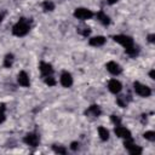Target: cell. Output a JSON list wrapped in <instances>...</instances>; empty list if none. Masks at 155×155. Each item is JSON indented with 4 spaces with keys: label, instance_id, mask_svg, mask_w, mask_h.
I'll list each match as a JSON object with an SVG mask.
<instances>
[{
    "label": "cell",
    "instance_id": "cell-1",
    "mask_svg": "<svg viewBox=\"0 0 155 155\" xmlns=\"http://www.w3.org/2000/svg\"><path fill=\"white\" fill-rule=\"evenodd\" d=\"M30 31V22L27 18H19V21L12 27V34L15 36L22 38Z\"/></svg>",
    "mask_w": 155,
    "mask_h": 155
},
{
    "label": "cell",
    "instance_id": "cell-2",
    "mask_svg": "<svg viewBox=\"0 0 155 155\" xmlns=\"http://www.w3.org/2000/svg\"><path fill=\"white\" fill-rule=\"evenodd\" d=\"M73 15H74L75 18L80 19V21H87V19H91L94 16V13L87 7H76L74 10Z\"/></svg>",
    "mask_w": 155,
    "mask_h": 155
},
{
    "label": "cell",
    "instance_id": "cell-3",
    "mask_svg": "<svg viewBox=\"0 0 155 155\" xmlns=\"http://www.w3.org/2000/svg\"><path fill=\"white\" fill-rule=\"evenodd\" d=\"M113 40L117 44H120L124 48H127V47H131L132 45H134V41L132 39V36H128V35H125V34H117V35H114L113 36Z\"/></svg>",
    "mask_w": 155,
    "mask_h": 155
},
{
    "label": "cell",
    "instance_id": "cell-4",
    "mask_svg": "<svg viewBox=\"0 0 155 155\" xmlns=\"http://www.w3.org/2000/svg\"><path fill=\"white\" fill-rule=\"evenodd\" d=\"M124 147H125V149H126L131 155H140V154L143 153V149H142L139 145H137V144L133 142L132 138L125 139Z\"/></svg>",
    "mask_w": 155,
    "mask_h": 155
},
{
    "label": "cell",
    "instance_id": "cell-5",
    "mask_svg": "<svg viewBox=\"0 0 155 155\" xmlns=\"http://www.w3.org/2000/svg\"><path fill=\"white\" fill-rule=\"evenodd\" d=\"M133 90H134V92H136L138 96L144 97V98H147V97H149V96L151 94L150 87H148V86L144 85V84H140L139 81H134V82H133Z\"/></svg>",
    "mask_w": 155,
    "mask_h": 155
},
{
    "label": "cell",
    "instance_id": "cell-6",
    "mask_svg": "<svg viewBox=\"0 0 155 155\" xmlns=\"http://www.w3.org/2000/svg\"><path fill=\"white\" fill-rule=\"evenodd\" d=\"M23 142L29 147H38L40 143V136L36 132H29L24 136Z\"/></svg>",
    "mask_w": 155,
    "mask_h": 155
},
{
    "label": "cell",
    "instance_id": "cell-7",
    "mask_svg": "<svg viewBox=\"0 0 155 155\" xmlns=\"http://www.w3.org/2000/svg\"><path fill=\"white\" fill-rule=\"evenodd\" d=\"M114 132H115V134H116L117 137H120V138H122V139L132 138V133H131V131H130L128 128L121 126V124H120V125H116Z\"/></svg>",
    "mask_w": 155,
    "mask_h": 155
},
{
    "label": "cell",
    "instance_id": "cell-8",
    "mask_svg": "<svg viewBox=\"0 0 155 155\" xmlns=\"http://www.w3.org/2000/svg\"><path fill=\"white\" fill-rule=\"evenodd\" d=\"M105 68H107V70H108L111 75H120V74L122 73V68H121V65H120L119 63L114 62V61L108 62V63L105 64Z\"/></svg>",
    "mask_w": 155,
    "mask_h": 155
},
{
    "label": "cell",
    "instance_id": "cell-9",
    "mask_svg": "<svg viewBox=\"0 0 155 155\" xmlns=\"http://www.w3.org/2000/svg\"><path fill=\"white\" fill-rule=\"evenodd\" d=\"M59 82H61V85H62L63 87H65V88L71 87V85H73V82H74L71 74H70L69 71H63V73L61 74V78H59Z\"/></svg>",
    "mask_w": 155,
    "mask_h": 155
},
{
    "label": "cell",
    "instance_id": "cell-10",
    "mask_svg": "<svg viewBox=\"0 0 155 155\" xmlns=\"http://www.w3.org/2000/svg\"><path fill=\"white\" fill-rule=\"evenodd\" d=\"M108 90H109L111 93H114V94H119V93L121 92V90H122V85H121V82H120L119 80L111 79V80H109V82H108Z\"/></svg>",
    "mask_w": 155,
    "mask_h": 155
},
{
    "label": "cell",
    "instance_id": "cell-11",
    "mask_svg": "<svg viewBox=\"0 0 155 155\" xmlns=\"http://www.w3.org/2000/svg\"><path fill=\"white\" fill-rule=\"evenodd\" d=\"M39 69H40V73H41V76L42 78L48 76V75H53V68L47 62H40Z\"/></svg>",
    "mask_w": 155,
    "mask_h": 155
},
{
    "label": "cell",
    "instance_id": "cell-12",
    "mask_svg": "<svg viewBox=\"0 0 155 155\" xmlns=\"http://www.w3.org/2000/svg\"><path fill=\"white\" fill-rule=\"evenodd\" d=\"M17 81L18 84L22 86V87H29L30 86V79H29V75L27 74V71L22 70L18 73L17 75Z\"/></svg>",
    "mask_w": 155,
    "mask_h": 155
},
{
    "label": "cell",
    "instance_id": "cell-13",
    "mask_svg": "<svg viewBox=\"0 0 155 155\" xmlns=\"http://www.w3.org/2000/svg\"><path fill=\"white\" fill-rule=\"evenodd\" d=\"M101 114H102V110H101L99 105H97V104L90 105L85 110V115L88 117H98V116H101Z\"/></svg>",
    "mask_w": 155,
    "mask_h": 155
},
{
    "label": "cell",
    "instance_id": "cell-14",
    "mask_svg": "<svg viewBox=\"0 0 155 155\" xmlns=\"http://www.w3.org/2000/svg\"><path fill=\"white\" fill-rule=\"evenodd\" d=\"M105 41H107V39H105L104 36H102V35H97V36H92V38H90L88 44H90L91 46H93V47H101V46H103V45L105 44Z\"/></svg>",
    "mask_w": 155,
    "mask_h": 155
},
{
    "label": "cell",
    "instance_id": "cell-15",
    "mask_svg": "<svg viewBox=\"0 0 155 155\" xmlns=\"http://www.w3.org/2000/svg\"><path fill=\"white\" fill-rule=\"evenodd\" d=\"M96 16H97V19L103 24V25H109L110 24V17L104 12V11H98L97 13H96Z\"/></svg>",
    "mask_w": 155,
    "mask_h": 155
},
{
    "label": "cell",
    "instance_id": "cell-16",
    "mask_svg": "<svg viewBox=\"0 0 155 155\" xmlns=\"http://www.w3.org/2000/svg\"><path fill=\"white\" fill-rule=\"evenodd\" d=\"M98 136H99L101 140H103V142H107V140L109 139V131H108L105 127H103V126H99V127H98Z\"/></svg>",
    "mask_w": 155,
    "mask_h": 155
},
{
    "label": "cell",
    "instance_id": "cell-17",
    "mask_svg": "<svg viewBox=\"0 0 155 155\" xmlns=\"http://www.w3.org/2000/svg\"><path fill=\"white\" fill-rule=\"evenodd\" d=\"M128 102H130V96H125V94H121V96H119V97L116 98V103H117V104H119L121 108H125V107H127Z\"/></svg>",
    "mask_w": 155,
    "mask_h": 155
},
{
    "label": "cell",
    "instance_id": "cell-18",
    "mask_svg": "<svg viewBox=\"0 0 155 155\" xmlns=\"http://www.w3.org/2000/svg\"><path fill=\"white\" fill-rule=\"evenodd\" d=\"M13 62H15V56L12 53H7L4 58V67L5 68H11L13 65Z\"/></svg>",
    "mask_w": 155,
    "mask_h": 155
},
{
    "label": "cell",
    "instance_id": "cell-19",
    "mask_svg": "<svg viewBox=\"0 0 155 155\" xmlns=\"http://www.w3.org/2000/svg\"><path fill=\"white\" fill-rule=\"evenodd\" d=\"M125 52H126L128 56H131V57H136V56H138V54H139V48H138V46L132 45L131 47L125 48Z\"/></svg>",
    "mask_w": 155,
    "mask_h": 155
},
{
    "label": "cell",
    "instance_id": "cell-20",
    "mask_svg": "<svg viewBox=\"0 0 155 155\" xmlns=\"http://www.w3.org/2000/svg\"><path fill=\"white\" fill-rule=\"evenodd\" d=\"M42 10L45 12H51L54 10V4L51 1V0H45L42 2Z\"/></svg>",
    "mask_w": 155,
    "mask_h": 155
},
{
    "label": "cell",
    "instance_id": "cell-21",
    "mask_svg": "<svg viewBox=\"0 0 155 155\" xmlns=\"http://www.w3.org/2000/svg\"><path fill=\"white\" fill-rule=\"evenodd\" d=\"M44 79V82L46 84V85H48V86H54L57 82H56V79L53 78V75H48V76H45V78H42Z\"/></svg>",
    "mask_w": 155,
    "mask_h": 155
},
{
    "label": "cell",
    "instance_id": "cell-22",
    "mask_svg": "<svg viewBox=\"0 0 155 155\" xmlns=\"http://www.w3.org/2000/svg\"><path fill=\"white\" fill-rule=\"evenodd\" d=\"M143 137H144L147 140L154 142V140H155V132H154V131H147V132L143 133Z\"/></svg>",
    "mask_w": 155,
    "mask_h": 155
},
{
    "label": "cell",
    "instance_id": "cell-23",
    "mask_svg": "<svg viewBox=\"0 0 155 155\" xmlns=\"http://www.w3.org/2000/svg\"><path fill=\"white\" fill-rule=\"evenodd\" d=\"M52 149H53V151L57 153V154H65V153H67V149H65L63 145H57V144H54V145L52 147Z\"/></svg>",
    "mask_w": 155,
    "mask_h": 155
},
{
    "label": "cell",
    "instance_id": "cell-24",
    "mask_svg": "<svg viewBox=\"0 0 155 155\" xmlns=\"http://www.w3.org/2000/svg\"><path fill=\"white\" fill-rule=\"evenodd\" d=\"M5 110H6V107L4 103L0 104V124H2L6 119V114H5Z\"/></svg>",
    "mask_w": 155,
    "mask_h": 155
},
{
    "label": "cell",
    "instance_id": "cell-25",
    "mask_svg": "<svg viewBox=\"0 0 155 155\" xmlns=\"http://www.w3.org/2000/svg\"><path fill=\"white\" fill-rule=\"evenodd\" d=\"M78 31H79V34H81L82 36H87V35H90V33H91V30H90L88 28H82V29H78Z\"/></svg>",
    "mask_w": 155,
    "mask_h": 155
},
{
    "label": "cell",
    "instance_id": "cell-26",
    "mask_svg": "<svg viewBox=\"0 0 155 155\" xmlns=\"http://www.w3.org/2000/svg\"><path fill=\"white\" fill-rule=\"evenodd\" d=\"M110 119H111V121H113L115 125H120V124H121V119H120L117 115H111Z\"/></svg>",
    "mask_w": 155,
    "mask_h": 155
},
{
    "label": "cell",
    "instance_id": "cell-27",
    "mask_svg": "<svg viewBox=\"0 0 155 155\" xmlns=\"http://www.w3.org/2000/svg\"><path fill=\"white\" fill-rule=\"evenodd\" d=\"M79 145H80V144H79L78 142H73V143L70 144V149L75 151V150H78V149H79Z\"/></svg>",
    "mask_w": 155,
    "mask_h": 155
},
{
    "label": "cell",
    "instance_id": "cell-28",
    "mask_svg": "<svg viewBox=\"0 0 155 155\" xmlns=\"http://www.w3.org/2000/svg\"><path fill=\"white\" fill-rule=\"evenodd\" d=\"M154 38H155V35H154V34H150V35L148 36V41H149V42H154V41H155Z\"/></svg>",
    "mask_w": 155,
    "mask_h": 155
},
{
    "label": "cell",
    "instance_id": "cell-29",
    "mask_svg": "<svg viewBox=\"0 0 155 155\" xmlns=\"http://www.w3.org/2000/svg\"><path fill=\"white\" fill-rule=\"evenodd\" d=\"M5 15H6V12H5V11H0V22H2V19H4Z\"/></svg>",
    "mask_w": 155,
    "mask_h": 155
},
{
    "label": "cell",
    "instance_id": "cell-30",
    "mask_svg": "<svg viewBox=\"0 0 155 155\" xmlns=\"http://www.w3.org/2000/svg\"><path fill=\"white\" fill-rule=\"evenodd\" d=\"M107 1H108V4H109V5H114V4H116L119 0H107Z\"/></svg>",
    "mask_w": 155,
    "mask_h": 155
},
{
    "label": "cell",
    "instance_id": "cell-31",
    "mask_svg": "<svg viewBox=\"0 0 155 155\" xmlns=\"http://www.w3.org/2000/svg\"><path fill=\"white\" fill-rule=\"evenodd\" d=\"M149 76H150V79H154V70H150V73H149Z\"/></svg>",
    "mask_w": 155,
    "mask_h": 155
}]
</instances>
